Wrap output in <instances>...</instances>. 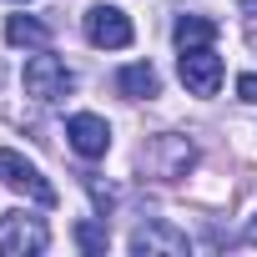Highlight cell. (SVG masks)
<instances>
[{"label":"cell","instance_id":"cell-13","mask_svg":"<svg viewBox=\"0 0 257 257\" xmlns=\"http://www.w3.org/2000/svg\"><path fill=\"white\" fill-rule=\"evenodd\" d=\"M86 187H91V197H96V207H101V212H111V202H116V197H111V187H101L96 177H86Z\"/></svg>","mask_w":257,"mask_h":257},{"label":"cell","instance_id":"cell-16","mask_svg":"<svg viewBox=\"0 0 257 257\" xmlns=\"http://www.w3.org/2000/svg\"><path fill=\"white\" fill-rule=\"evenodd\" d=\"M242 11H247V16H252V11H257V0H242Z\"/></svg>","mask_w":257,"mask_h":257},{"label":"cell","instance_id":"cell-10","mask_svg":"<svg viewBox=\"0 0 257 257\" xmlns=\"http://www.w3.org/2000/svg\"><path fill=\"white\" fill-rule=\"evenodd\" d=\"M6 41H11V46H36V51H46V46H51V26L36 21V16H11V21H6Z\"/></svg>","mask_w":257,"mask_h":257},{"label":"cell","instance_id":"cell-11","mask_svg":"<svg viewBox=\"0 0 257 257\" xmlns=\"http://www.w3.org/2000/svg\"><path fill=\"white\" fill-rule=\"evenodd\" d=\"M172 36H177L182 51H187V46H212V41H217V21H207V16H182Z\"/></svg>","mask_w":257,"mask_h":257},{"label":"cell","instance_id":"cell-7","mask_svg":"<svg viewBox=\"0 0 257 257\" xmlns=\"http://www.w3.org/2000/svg\"><path fill=\"white\" fill-rule=\"evenodd\" d=\"M66 142H71V152H76V157L96 162V157H106V147H111V126H106L101 116L81 111V116H71V121H66Z\"/></svg>","mask_w":257,"mask_h":257},{"label":"cell","instance_id":"cell-5","mask_svg":"<svg viewBox=\"0 0 257 257\" xmlns=\"http://www.w3.org/2000/svg\"><path fill=\"white\" fill-rule=\"evenodd\" d=\"M177 66H182V86H187L192 96H217V86H222V61H217L212 46H187Z\"/></svg>","mask_w":257,"mask_h":257},{"label":"cell","instance_id":"cell-4","mask_svg":"<svg viewBox=\"0 0 257 257\" xmlns=\"http://www.w3.org/2000/svg\"><path fill=\"white\" fill-rule=\"evenodd\" d=\"M71 86H76V76L66 71V61H56V56H31L26 61V91L36 101H61V96H71Z\"/></svg>","mask_w":257,"mask_h":257},{"label":"cell","instance_id":"cell-3","mask_svg":"<svg viewBox=\"0 0 257 257\" xmlns=\"http://www.w3.org/2000/svg\"><path fill=\"white\" fill-rule=\"evenodd\" d=\"M0 182L16 187V192H26V197H36L41 207H56V187L36 172V162H26V157L11 152V147H0Z\"/></svg>","mask_w":257,"mask_h":257},{"label":"cell","instance_id":"cell-8","mask_svg":"<svg viewBox=\"0 0 257 257\" xmlns=\"http://www.w3.org/2000/svg\"><path fill=\"white\" fill-rule=\"evenodd\" d=\"M132 252H172V257H182L187 252V237L172 232V227H162V222H152V227H137L132 232Z\"/></svg>","mask_w":257,"mask_h":257},{"label":"cell","instance_id":"cell-1","mask_svg":"<svg viewBox=\"0 0 257 257\" xmlns=\"http://www.w3.org/2000/svg\"><path fill=\"white\" fill-rule=\"evenodd\" d=\"M192 162H197V147H192L187 137H152V142L142 147V167H147V177H157V182L187 177Z\"/></svg>","mask_w":257,"mask_h":257},{"label":"cell","instance_id":"cell-2","mask_svg":"<svg viewBox=\"0 0 257 257\" xmlns=\"http://www.w3.org/2000/svg\"><path fill=\"white\" fill-rule=\"evenodd\" d=\"M46 247H51V227L41 217H26V212L0 217V257H36Z\"/></svg>","mask_w":257,"mask_h":257},{"label":"cell","instance_id":"cell-15","mask_svg":"<svg viewBox=\"0 0 257 257\" xmlns=\"http://www.w3.org/2000/svg\"><path fill=\"white\" fill-rule=\"evenodd\" d=\"M247 242H252V247H257V222H252V227H247Z\"/></svg>","mask_w":257,"mask_h":257},{"label":"cell","instance_id":"cell-14","mask_svg":"<svg viewBox=\"0 0 257 257\" xmlns=\"http://www.w3.org/2000/svg\"><path fill=\"white\" fill-rule=\"evenodd\" d=\"M237 96H242V101H257V76H242V81H237Z\"/></svg>","mask_w":257,"mask_h":257},{"label":"cell","instance_id":"cell-9","mask_svg":"<svg viewBox=\"0 0 257 257\" xmlns=\"http://www.w3.org/2000/svg\"><path fill=\"white\" fill-rule=\"evenodd\" d=\"M116 91L132 96V101H142V96H157V91H162V76H157L147 61H137V66H126V71L116 76Z\"/></svg>","mask_w":257,"mask_h":257},{"label":"cell","instance_id":"cell-6","mask_svg":"<svg viewBox=\"0 0 257 257\" xmlns=\"http://www.w3.org/2000/svg\"><path fill=\"white\" fill-rule=\"evenodd\" d=\"M86 41L101 46V51L132 46V21H126V11H116V6H91V16H86Z\"/></svg>","mask_w":257,"mask_h":257},{"label":"cell","instance_id":"cell-17","mask_svg":"<svg viewBox=\"0 0 257 257\" xmlns=\"http://www.w3.org/2000/svg\"><path fill=\"white\" fill-rule=\"evenodd\" d=\"M16 6H26V0H16Z\"/></svg>","mask_w":257,"mask_h":257},{"label":"cell","instance_id":"cell-12","mask_svg":"<svg viewBox=\"0 0 257 257\" xmlns=\"http://www.w3.org/2000/svg\"><path fill=\"white\" fill-rule=\"evenodd\" d=\"M76 242H81L86 252H106V242H111V237H106V227H96V222H81V227H76Z\"/></svg>","mask_w":257,"mask_h":257}]
</instances>
